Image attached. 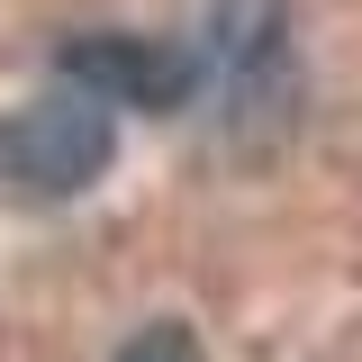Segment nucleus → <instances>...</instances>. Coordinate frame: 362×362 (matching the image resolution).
I'll list each match as a JSON object with an SVG mask.
<instances>
[{"instance_id": "obj_3", "label": "nucleus", "mask_w": 362, "mask_h": 362, "mask_svg": "<svg viewBox=\"0 0 362 362\" xmlns=\"http://www.w3.org/2000/svg\"><path fill=\"white\" fill-rule=\"evenodd\" d=\"M54 73L109 109H145V118H173L199 100V54L173 37H136V28H90V37H64Z\"/></svg>"}, {"instance_id": "obj_2", "label": "nucleus", "mask_w": 362, "mask_h": 362, "mask_svg": "<svg viewBox=\"0 0 362 362\" xmlns=\"http://www.w3.org/2000/svg\"><path fill=\"white\" fill-rule=\"evenodd\" d=\"M109 154H118V109L73 90V82L45 90L37 109H18L9 136H0V173L28 199H82L90 181L109 173Z\"/></svg>"}, {"instance_id": "obj_1", "label": "nucleus", "mask_w": 362, "mask_h": 362, "mask_svg": "<svg viewBox=\"0 0 362 362\" xmlns=\"http://www.w3.org/2000/svg\"><path fill=\"white\" fill-rule=\"evenodd\" d=\"M209 73H218V136H226V154L272 163V154L299 136V109H308L290 0H218V9H209Z\"/></svg>"}, {"instance_id": "obj_4", "label": "nucleus", "mask_w": 362, "mask_h": 362, "mask_svg": "<svg viewBox=\"0 0 362 362\" xmlns=\"http://www.w3.org/2000/svg\"><path fill=\"white\" fill-rule=\"evenodd\" d=\"M109 362H209V344H199L181 317H154V326H136V335H127Z\"/></svg>"}]
</instances>
